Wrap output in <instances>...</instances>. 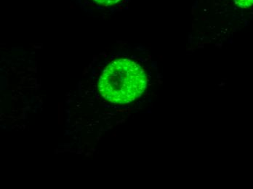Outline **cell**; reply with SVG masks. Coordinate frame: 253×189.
<instances>
[{
  "mask_svg": "<svg viewBox=\"0 0 253 189\" xmlns=\"http://www.w3.org/2000/svg\"><path fill=\"white\" fill-rule=\"evenodd\" d=\"M144 69L129 58L111 61L98 78L100 93L109 102L129 104L140 98L147 87Z\"/></svg>",
  "mask_w": 253,
  "mask_h": 189,
  "instance_id": "obj_1",
  "label": "cell"
},
{
  "mask_svg": "<svg viewBox=\"0 0 253 189\" xmlns=\"http://www.w3.org/2000/svg\"><path fill=\"white\" fill-rule=\"evenodd\" d=\"M75 5L87 13L101 14L111 12L123 0H72Z\"/></svg>",
  "mask_w": 253,
  "mask_h": 189,
  "instance_id": "obj_2",
  "label": "cell"
},
{
  "mask_svg": "<svg viewBox=\"0 0 253 189\" xmlns=\"http://www.w3.org/2000/svg\"><path fill=\"white\" fill-rule=\"evenodd\" d=\"M236 4L240 7L248 8L253 5V0H234Z\"/></svg>",
  "mask_w": 253,
  "mask_h": 189,
  "instance_id": "obj_3",
  "label": "cell"
}]
</instances>
